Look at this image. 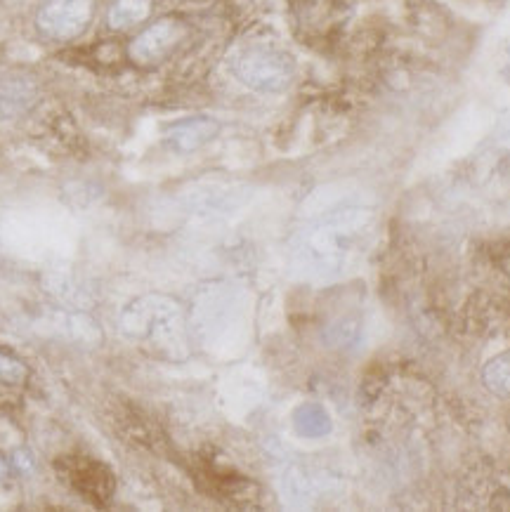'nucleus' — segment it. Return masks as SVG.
Instances as JSON below:
<instances>
[{
    "instance_id": "1",
    "label": "nucleus",
    "mask_w": 510,
    "mask_h": 512,
    "mask_svg": "<svg viewBox=\"0 0 510 512\" xmlns=\"http://www.w3.org/2000/svg\"><path fill=\"white\" fill-rule=\"evenodd\" d=\"M119 326L123 336L159 350L163 357L180 361L189 354L185 312L178 300L161 293H147L123 307Z\"/></svg>"
},
{
    "instance_id": "2",
    "label": "nucleus",
    "mask_w": 510,
    "mask_h": 512,
    "mask_svg": "<svg viewBox=\"0 0 510 512\" xmlns=\"http://www.w3.org/2000/svg\"><path fill=\"white\" fill-rule=\"evenodd\" d=\"M359 229L357 213H336L315 222L300 236L296 260L312 277H333L343 269Z\"/></svg>"
},
{
    "instance_id": "3",
    "label": "nucleus",
    "mask_w": 510,
    "mask_h": 512,
    "mask_svg": "<svg viewBox=\"0 0 510 512\" xmlns=\"http://www.w3.org/2000/svg\"><path fill=\"white\" fill-rule=\"evenodd\" d=\"M234 76L255 93H281L296 76L293 59L277 48L255 45L239 52L232 64Z\"/></svg>"
},
{
    "instance_id": "4",
    "label": "nucleus",
    "mask_w": 510,
    "mask_h": 512,
    "mask_svg": "<svg viewBox=\"0 0 510 512\" xmlns=\"http://www.w3.org/2000/svg\"><path fill=\"white\" fill-rule=\"evenodd\" d=\"M93 19V0H48L38 10L36 24L43 36L71 41L88 29Z\"/></svg>"
},
{
    "instance_id": "5",
    "label": "nucleus",
    "mask_w": 510,
    "mask_h": 512,
    "mask_svg": "<svg viewBox=\"0 0 510 512\" xmlns=\"http://www.w3.org/2000/svg\"><path fill=\"white\" fill-rule=\"evenodd\" d=\"M182 36H185V26L178 19H161L130 43L128 55L140 67H152V64H159L161 59H166L175 50Z\"/></svg>"
},
{
    "instance_id": "6",
    "label": "nucleus",
    "mask_w": 510,
    "mask_h": 512,
    "mask_svg": "<svg viewBox=\"0 0 510 512\" xmlns=\"http://www.w3.org/2000/svg\"><path fill=\"white\" fill-rule=\"evenodd\" d=\"M220 133V123L211 116H192L166 128V147L175 154H192L206 147Z\"/></svg>"
},
{
    "instance_id": "7",
    "label": "nucleus",
    "mask_w": 510,
    "mask_h": 512,
    "mask_svg": "<svg viewBox=\"0 0 510 512\" xmlns=\"http://www.w3.org/2000/svg\"><path fill=\"white\" fill-rule=\"evenodd\" d=\"M38 85L34 78L22 74L0 76V118H17L34 107Z\"/></svg>"
},
{
    "instance_id": "8",
    "label": "nucleus",
    "mask_w": 510,
    "mask_h": 512,
    "mask_svg": "<svg viewBox=\"0 0 510 512\" xmlns=\"http://www.w3.org/2000/svg\"><path fill=\"white\" fill-rule=\"evenodd\" d=\"M52 328H55L57 336L67 338L69 343L83 345V347H97L102 343V331L95 324V319H90L88 314L81 312H57L52 317Z\"/></svg>"
},
{
    "instance_id": "9",
    "label": "nucleus",
    "mask_w": 510,
    "mask_h": 512,
    "mask_svg": "<svg viewBox=\"0 0 510 512\" xmlns=\"http://www.w3.org/2000/svg\"><path fill=\"white\" fill-rule=\"evenodd\" d=\"M293 430L303 439H322L331 435L333 420L322 404H300L293 411Z\"/></svg>"
},
{
    "instance_id": "10",
    "label": "nucleus",
    "mask_w": 510,
    "mask_h": 512,
    "mask_svg": "<svg viewBox=\"0 0 510 512\" xmlns=\"http://www.w3.org/2000/svg\"><path fill=\"white\" fill-rule=\"evenodd\" d=\"M154 3L152 0H114L109 10V26L121 31L128 26H135L152 15Z\"/></svg>"
},
{
    "instance_id": "11",
    "label": "nucleus",
    "mask_w": 510,
    "mask_h": 512,
    "mask_svg": "<svg viewBox=\"0 0 510 512\" xmlns=\"http://www.w3.org/2000/svg\"><path fill=\"white\" fill-rule=\"evenodd\" d=\"M482 380H485V387L492 395L510 399V350L496 354L494 359L487 361Z\"/></svg>"
},
{
    "instance_id": "12",
    "label": "nucleus",
    "mask_w": 510,
    "mask_h": 512,
    "mask_svg": "<svg viewBox=\"0 0 510 512\" xmlns=\"http://www.w3.org/2000/svg\"><path fill=\"white\" fill-rule=\"evenodd\" d=\"M29 378L24 361L12 357L8 352H0V383L3 385H24Z\"/></svg>"
},
{
    "instance_id": "13",
    "label": "nucleus",
    "mask_w": 510,
    "mask_h": 512,
    "mask_svg": "<svg viewBox=\"0 0 510 512\" xmlns=\"http://www.w3.org/2000/svg\"><path fill=\"white\" fill-rule=\"evenodd\" d=\"M12 468L26 475V472L34 470V456H31L26 449H17L15 454H12Z\"/></svg>"
},
{
    "instance_id": "14",
    "label": "nucleus",
    "mask_w": 510,
    "mask_h": 512,
    "mask_svg": "<svg viewBox=\"0 0 510 512\" xmlns=\"http://www.w3.org/2000/svg\"><path fill=\"white\" fill-rule=\"evenodd\" d=\"M8 472H10V463L5 461L3 456H0V482H3V479L8 477Z\"/></svg>"
}]
</instances>
